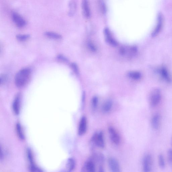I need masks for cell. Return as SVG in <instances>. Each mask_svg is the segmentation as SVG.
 I'll return each mask as SVG.
<instances>
[{
    "instance_id": "obj_24",
    "label": "cell",
    "mask_w": 172,
    "mask_h": 172,
    "mask_svg": "<svg viewBox=\"0 0 172 172\" xmlns=\"http://www.w3.org/2000/svg\"><path fill=\"white\" fill-rule=\"evenodd\" d=\"M98 101V100L97 97H95L93 98L92 101V106L93 110H95L96 109L97 106Z\"/></svg>"
},
{
    "instance_id": "obj_13",
    "label": "cell",
    "mask_w": 172,
    "mask_h": 172,
    "mask_svg": "<svg viewBox=\"0 0 172 172\" xmlns=\"http://www.w3.org/2000/svg\"><path fill=\"white\" fill-rule=\"evenodd\" d=\"M160 123V117L159 114H154L151 119V124L152 128L155 129L159 128Z\"/></svg>"
},
{
    "instance_id": "obj_17",
    "label": "cell",
    "mask_w": 172,
    "mask_h": 172,
    "mask_svg": "<svg viewBox=\"0 0 172 172\" xmlns=\"http://www.w3.org/2000/svg\"><path fill=\"white\" fill-rule=\"evenodd\" d=\"M45 35L48 37L55 40H60L62 38L60 35L52 32H46Z\"/></svg>"
},
{
    "instance_id": "obj_18",
    "label": "cell",
    "mask_w": 172,
    "mask_h": 172,
    "mask_svg": "<svg viewBox=\"0 0 172 172\" xmlns=\"http://www.w3.org/2000/svg\"><path fill=\"white\" fill-rule=\"evenodd\" d=\"M75 166V160L73 158H70L67 161V169L69 171H71L74 169Z\"/></svg>"
},
{
    "instance_id": "obj_19",
    "label": "cell",
    "mask_w": 172,
    "mask_h": 172,
    "mask_svg": "<svg viewBox=\"0 0 172 172\" xmlns=\"http://www.w3.org/2000/svg\"><path fill=\"white\" fill-rule=\"evenodd\" d=\"M69 8L68 15L69 16H72L75 14L76 10V5L74 2L72 1L70 3Z\"/></svg>"
},
{
    "instance_id": "obj_9",
    "label": "cell",
    "mask_w": 172,
    "mask_h": 172,
    "mask_svg": "<svg viewBox=\"0 0 172 172\" xmlns=\"http://www.w3.org/2000/svg\"><path fill=\"white\" fill-rule=\"evenodd\" d=\"M96 167L95 163L92 160L87 161L82 168V171L87 172H94L96 171Z\"/></svg>"
},
{
    "instance_id": "obj_16",
    "label": "cell",
    "mask_w": 172,
    "mask_h": 172,
    "mask_svg": "<svg viewBox=\"0 0 172 172\" xmlns=\"http://www.w3.org/2000/svg\"><path fill=\"white\" fill-rule=\"evenodd\" d=\"M20 108V100L19 97H17L13 105V109L14 112L16 115H18L19 113Z\"/></svg>"
},
{
    "instance_id": "obj_2",
    "label": "cell",
    "mask_w": 172,
    "mask_h": 172,
    "mask_svg": "<svg viewBox=\"0 0 172 172\" xmlns=\"http://www.w3.org/2000/svg\"><path fill=\"white\" fill-rule=\"evenodd\" d=\"M161 97V93L159 89L153 90L151 93L149 98L150 104L151 106L153 107L156 106L160 103Z\"/></svg>"
},
{
    "instance_id": "obj_21",
    "label": "cell",
    "mask_w": 172,
    "mask_h": 172,
    "mask_svg": "<svg viewBox=\"0 0 172 172\" xmlns=\"http://www.w3.org/2000/svg\"><path fill=\"white\" fill-rule=\"evenodd\" d=\"M129 76L132 79L135 80H138L141 78V73L137 71H133L129 73Z\"/></svg>"
},
{
    "instance_id": "obj_20",
    "label": "cell",
    "mask_w": 172,
    "mask_h": 172,
    "mask_svg": "<svg viewBox=\"0 0 172 172\" xmlns=\"http://www.w3.org/2000/svg\"><path fill=\"white\" fill-rule=\"evenodd\" d=\"M16 131L17 135L19 138L21 140H24V136L22 127L19 123H17L16 125Z\"/></svg>"
},
{
    "instance_id": "obj_4",
    "label": "cell",
    "mask_w": 172,
    "mask_h": 172,
    "mask_svg": "<svg viewBox=\"0 0 172 172\" xmlns=\"http://www.w3.org/2000/svg\"><path fill=\"white\" fill-rule=\"evenodd\" d=\"M92 142L100 148H103L105 146V142L103 133L102 132L96 133L93 136Z\"/></svg>"
},
{
    "instance_id": "obj_14",
    "label": "cell",
    "mask_w": 172,
    "mask_h": 172,
    "mask_svg": "<svg viewBox=\"0 0 172 172\" xmlns=\"http://www.w3.org/2000/svg\"><path fill=\"white\" fill-rule=\"evenodd\" d=\"M105 33L108 43L113 46H117L118 43L112 37L109 30L108 29H105Z\"/></svg>"
},
{
    "instance_id": "obj_6",
    "label": "cell",
    "mask_w": 172,
    "mask_h": 172,
    "mask_svg": "<svg viewBox=\"0 0 172 172\" xmlns=\"http://www.w3.org/2000/svg\"><path fill=\"white\" fill-rule=\"evenodd\" d=\"M152 159L150 154H147L144 157L143 160V171L149 172L152 169Z\"/></svg>"
},
{
    "instance_id": "obj_8",
    "label": "cell",
    "mask_w": 172,
    "mask_h": 172,
    "mask_svg": "<svg viewBox=\"0 0 172 172\" xmlns=\"http://www.w3.org/2000/svg\"><path fill=\"white\" fill-rule=\"evenodd\" d=\"M87 129V120L86 117L83 116L80 119L78 128V134L79 136L85 134Z\"/></svg>"
},
{
    "instance_id": "obj_3",
    "label": "cell",
    "mask_w": 172,
    "mask_h": 172,
    "mask_svg": "<svg viewBox=\"0 0 172 172\" xmlns=\"http://www.w3.org/2000/svg\"><path fill=\"white\" fill-rule=\"evenodd\" d=\"M11 17L13 22L17 27L22 28L26 25V21L18 13L15 12H12Z\"/></svg>"
},
{
    "instance_id": "obj_22",
    "label": "cell",
    "mask_w": 172,
    "mask_h": 172,
    "mask_svg": "<svg viewBox=\"0 0 172 172\" xmlns=\"http://www.w3.org/2000/svg\"><path fill=\"white\" fill-rule=\"evenodd\" d=\"M158 160L160 167L161 168H164L165 167V162L163 156L162 154H160L159 156Z\"/></svg>"
},
{
    "instance_id": "obj_15",
    "label": "cell",
    "mask_w": 172,
    "mask_h": 172,
    "mask_svg": "<svg viewBox=\"0 0 172 172\" xmlns=\"http://www.w3.org/2000/svg\"><path fill=\"white\" fill-rule=\"evenodd\" d=\"M112 106V102L110 100L107 101L103 105L102 110L104 113H108L111 111Z\"/></svg>"
},
{
    "instance_id": "obj_10",
    "label": "cell",
    "mask_w": 172,
    "mask_h": 172,
    "mask_svg": "<svg viewBox=\"0 0 172 172\" xmlns=\"http://www.w3.org/2000/svg\"><path fill=\"white\" fill-rule=\"evenodd\" d=\"M159 72L162 78L168 83H170L172 81L171 77L167 70L164 67H162L159 70Z\"/></svg>"
},
{
    "instance_id": "obj_7",
    "label": "cell",
    "mask_w": 172,
    "mask_h": 172,
    "mask_svg": "<svg viewBox=\"0 0 172 172\" xmlns=\"http://www.w3.org/2000/svg\"><path fill=\"white\" fill-rule=\"evenodd\" d=\"M108 164L111 172H119L120 171V165L118 161L114 158H109L108 160Z\"/></svg>"
},
{
    "instance_id": "obj_27",
    "label": "cell",
    "mask_w": 172,
    "mask_h": 172,
    "mask_svg": "<svg viewBox=\"0 0 172 172\" xmlns=\"http://www.w3.org/2000/svg\"><path fill=\"white\" fill-rule=\"evenodd\" d=\"M72 68L74 69V71L76 73H78V68H77V67L76 65L75 64H72Z\"/></svg>"
},
{
    "instance_id": "obj_26",
    "label": "cell",
    "mask_w": 172,
    "mask_h": 172,
    "mask_svg": "<svg viewBox=\"0 0 172 172\" xmlns=\"http://www.w3.org/2000/svg\"><path fill=\"white\" fill-rule=\"evenodd\" d=\"M87 46L90 50L93 52H95L97 50L96 47L92 42L89 41L87 43Z\"/></svg>"
},
{
    "instance_id": "obj_23",
    "label": "cell",
    "mask_w": 172,
    "mask_h": 172,
    "mask_svg": "<svg viewBox=\"0 0 172 172\" xmlns=\"http://www.w3.org/2000/svg\"><path fill=\"white\" fill-rule=\"evenodd\" d=\"M17 39L21 41H25L29 39L30 37L29 35H18L16 36Z\"/></svg>"
},
{
    "instance_id": "obj_1",
    "label": "cell",
    "mask_w": 172,
    "mask_h": 172,
    "mask_svg": "<svg viewBox=\"0 0 172 172\" xmlns=\"http://www.w3.org/2000/svg\"><path fill=\"white\" fill-rule=\"evenodd\" d=\"M31 76L29 69H24L21 70L15 77V82L17 87H21L25 86L29 82Z\"/></svg>"
},
{
    "instance_id": "obj_11",
    "label": "cell",
    "mask_w": 172,
    "mask_h": 172,
    "mask_svg": "<svg viewBox=\"0 0 172 172\" xmlns=\"http://www.w3.org/2000/svg\"><path fill=\"white\" fill-rule=\"evenodd\" d=\"M82 6L84 16L86 18H90V13L88 1V0H82Z\"/></svg>"
},
{
    "instance_id": "obj_5",
    "label": "cell",
    "mask_w": 172,
    "mask_h": 172,
    "mask_svg": "<svg viewBox=\"0 0 172 172\" xmlns=\"http://www.w3.org/2000/svg\"><path fill=\"white\" fill-rule=\"evenodd\" d=\"M108 132L111 141L114 144L118 145L120 143V137L114 128L110 127L108 128Z\"/></svg>"
},
{
    "instance_id": "obj_25",
    "label": "cell",
    "mask_w": 172,
    "mask_h": 172,
    "mask_svg": "<svg viewBox=\"0 0 172 172\" xmlns=\"http://www.w3.org/2000/svg\"><path fill=\"white\" fill-rule=\"evenodd\" d=\"M167 158L168 163L172 167V150L170 149L167 152Z\"/></svg>"
},
{
    "instance_id": "obj_12",
    "label": "cell",
    "mask_w": 172,
    "mask_h": 172,
    "mask_svg": "<svg viewBox=\"0 0 172 172\" xmlns=\"http://www.w3.org/2000/svg\"><path fill=\"white\" fill-rule=\"evenodd\" d=\"M158 19L157 25L152 33V36L153 37L156 36L160 32L163 25V18L162 15L159 14Z\"/></svg>"
}]
</instances>
